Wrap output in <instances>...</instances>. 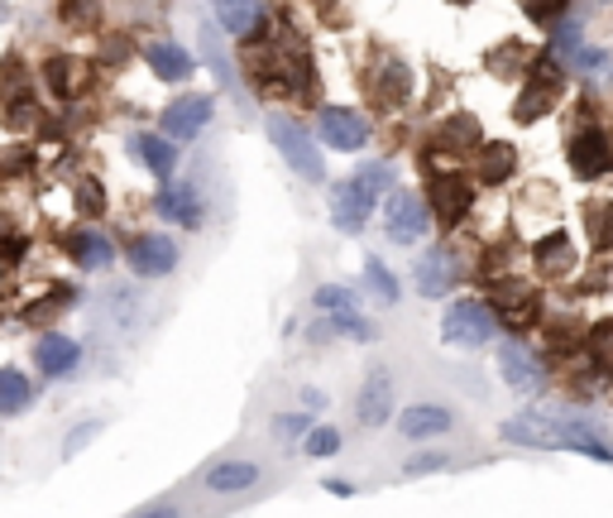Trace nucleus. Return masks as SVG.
I'll return each instance as SVG.
<instances>
[{"instance_id": "obj_16", "label": "nucleus", "mask_w": 613, "mask_h": 518, "mask_svg": "<svg viewBox=\"0 0 613 518\" xmlns=\"http://www.w3.org/2000/svg\"><path fill=\"white\" fill-rule=\"evenodd\" d=\"M355 413H359V423L365 427H383V418L393 413V380H389V370H369L365 375V389H359V399H355Z\"/></svg>"}, {"instance_id": "obj_28", "label": "nucleus", "mask_w": 613, "mask_h": 518, "mask_svg": "<svg viewBox=\"0 0 613 518\" xmlns=\"http://www.w3.org/2000/svg\"><path fill=\"white\" fill-rule=\"evenodd\" d=\"M201 53H207V63L216 68V82H221V87H235L240 72H235V63L225 58V48H221V24H207V29H201Z\"/></svg>"}, {"instance_id": "obj_47", "label": "nucleus", "mask_w": 613, "mask_h": 518, "mask_svg": "<svg viewBox=\"0 0 613 518\" xmlns=\"http://www.w3.org/2000/svg\"><path fill=\"white\" fill-rule=\"evenodd\" d=\"M327 490H331V495H341V499H351V495H355L351 480H327Z\"/></svg>"}, {"instance_id": "obj_18", "label": "nucleus", "mask_w": 613, "mask_h": 518, "mask_svg": "<svg viewBox=\"0 0 613 518\" xmlns=\"http://www.w3.org/2000/svg\"><path fill=\"white\" fill-rule=\"evenodd\" d=\"M34 360H39V370L44 375H68V370H77V360H82V346L72 341V336L63 332H44L39 341H34Z\"/></svg>"}, {"instance_id": "obj_12", "label": "nucleus", "mask_w": 613, "mask_h": 518, "mask_svg": "<svg viewBox=\"0 0 613 518\" xmlns=\"http://www.w3.org/2000/svg\"><path fill=\"white\" fill-rule=\"evenodd\" d=\"M461 255H455L451 245H437L427 250L422 260H417V288H422V298H446L455 284H461Z\"/></svg>"}, {"instance_id": "obj_42", "label": "nucleus", "mask_w": 613, "mask_h": 518, "mask_svg": "<svg viewBox=\"0 0 613 518\" xmlns=\"http://www.w3.org/2000/svg\"><path fill=\"white\" fill-rule=\"evenodd\" d=\"M590 356H594L604 370H613V322H604V327L590 332Z\"/></svg>"}, {"instance_id": "obj_2", "label": "nucleus", "mask_w": 613, "mask_h": 518, "mask_svg": "<svg viewBox=\"0 0 613 518\" xmlns=\"http://www.w3.org/2000/svg\"><path fill=\"white\" fill-rule=\"evenodd\" d=\"M561 87H566V68H561V58L556 53L532 58V63H527V87L518 96V120H523V125L542 120L551 106L561 101Z\"/></svg>"}, {"instance_id": "obj_5", "label": "nucleus", "mask_w": 613, "mask_h": 518, "mask_svg": "<svg viewBox=\"0 0 613 518\" xmlns=\"http://www.w3.org/2000/svg\"><path fill=\"white\" fill-rule=\"evenodd\" d=\"M489 303H494L499 322L508 332H527V327H537V317H542V298H537V288H527L518 279H499L494 288H489Z\"/></svg>"}, {"instance_id": "obj_50", "label": "nucleus", "mask_w": 613, "mask_h": 518, "mask_svg": "<svg viewBox=\"0 0 613 518\" xmlns=\"http://www.w3.org/2000/svg\"><path fill=\"white\" fill-rule=\"evenodd\" d=\"M455 5H465V0H455Z\"/></svg>"}, {"instance_id": "obj_49", "label": "nucleus", "mask_w": 613, "mask_h": 518, "mask_svg": "<svg viewBox=\"0 0 613 518\" xmlns=\"http://www.w3.org/2000/svg\"><path fill=\"white\" fill-rule=\"evenodd\" d=\"M0 240H10V221H5V216H0Z\"/></svg>"}, {"instance_id": "obj_36", "label": "nucleus", "mask_w": 613, "mask_h": 518, "mask_svg": "<svg viewBox=\"0 0 613 518\" xmlns=\"http://www.w3.org/2000/svg\"><path fill=\"white\" fill-rule=\"evenodd\" d=\"M590 240L599 250L613 245V202H594L590 207Z\"/></svg>"}, {"instance_id": "obj_37", "label": "nucleus", "mask_w": 613, "mask_h": 518, "mask_svg": "<svg viewBox=\"0 0 613 518\" xmlns=\"http://www.w3.org/2000/svg\"><path fill=\"white\" fill-rule=\"evenodd\" d=\"M311 303H317L321 312H351L355 308V293H351V288H341V284H321Z\"/></svg>"}, {"instance_id": "obj_17", "label": "nucleus", "mask_w": 613, "mask_h": 518, "mask_svg": "<svg viewBox=\"0 0 613 518\" xmlns=\"http://www.w3.org/2000/svg\"><path fill=\"white\" fill-rule=\"evenodd\" d=\"M154 212L163 216V221H177L187 226V231H197L201 226V197L192 183H163V192L154 197Z\"/></svg>"}, {"instance_id": "obj_29", "label": "nucleus", "mask_w": 613, "mask_h": 518, "mask_svg": "<svg viewBox=\"0 0 613 518\" xmlns=\"http://www.w3.org/2000/svg\"><path fill=\"white\" fill-rule=\"evenodd\" d=\"M34 399V384L20 370H0V413H24Z\"/></svg>"}, {"instance_id": "obj_10", "label": "nucleus", "mask_w": 613, "mask_h": 518, "mask_svg": "<svg viewBox=\"0 0 613 518\" xmlns=\"http://www.w3.org/2000/svg\"><path fill=\"white\" fill-rule=\"evenodd\" d=\"M499 375H503V384H508V389H518V394H542V389H547L542 360L527 351L523 341H503V346H499Z\"/></svg>"}, {"instance_id": "obj_33", "label": "nucleus", "mask_w": 613, "mask_h": 518, "mask_svg": "<svg viewBox=\"0 0 613 518\" xmlns=\"http://www.w3.org/2000/svg\"><path fill=\"white\" fill-rule=\"evenodd\" d=\"M63 20L72 29H96L101 24V0H63Z\"/></svg>"}, {"instance_id": "obj_11", "label": "nucleus", "mask_w": 613, "mask_h": 518, "mask_svg": "<svg viewBox=\"0 0 613 518\" xmlns=\"http://www.w3.org/2000/svg\"><path fill=\"white\" fill-rule=\"evenodd\" d=\"M211 10H216V24L225 34H235V39L259 44L269 34V10L259 0H211Z\"/></svg>"}, {"instance_id": "obj_13", "label": "nucleus", "mask_w": 613, "mask_h": 518, "mask_svg": "<svg viewBox=\"0 0 613 518\" xmlns=\"http://www.w3.org/2000/svg\"><path fill=\"white\" fill-rule=\"evenodd\" d=\"M125 260L139 279H163V274L177 269V245L168 236H139V240H130Z\"/></svg>"}, {"instance_id": "obj_22", "label": "nucleus", "mask_w": 613, "mask_h": 518, "mask_svg": "<svg viewBox=\"0 0 613 518\" xmlns=\"http://www.w3.org/2000/svg\"><path fill=\"white\" fill-rule=\"evenodd\" d=\"M249 485H259V466L255 461H221L207 471L211 495H245Z\"/></svg>"}, {"instance_id": "obj_44", "label": "nucleus", "mask_w": 613, "mask_h": 518, "mask_svg": "<svg viewBox=\"0 0 613 518\" xmlns=\"http://www.w3.org/2000/svg\"><path fill=\"white\" fill-rule=\"evenodd\" d=\"M29 164H34L29 149H5V154H0V173H10V178H15V173H29Z\"/></svg>"}, {"instance_id": "obj_34", "label": "nucleus", "mask_w": 613, "mask_h": 518, "mask_svg": "<svg viewBox=\"0 0 613 518\" xmlns=\"http://www.w3.org/2000/svg\"><path fill=\"white\" fill-rule=\"evenodd\" d=\"M68 303H72V288H53V298H48V303H29V308H24V322H29V327H39V322H53Z\"/></svg>"}, {"instance_id": "obj_23", "label": "nucleus", "mask_w": 613, "mask_h": 518, "mask_svg": "<svg viewBox=\"0 0 613 518\" xmlns=\"http://www.w3.org/2000/svg\"><path fill=\"white\" fill-rule=\"evenodd\" d=\"M407 87H413V72H407V63H399V58H383L379 72H375V96H379V106L399 111V106L407 101Z\"/></svg>"}, {"instance_id": "obj_4", "label": "nucleus", "mask_w": 613, "mask_h": 518, "mask_svg": "<svg viewBox=\"0 0 613 518\" xmlns=\"http://www.w3.org/2000/svg\"><path fill=\"white\" fill-rule=\"evenodd\" d=\"M383 231H389L393 245H417L431 231V202H422L417 192H389Z\"/></svg>"}, {"instance_id": "obj_25", "label": "nucleus", "mask_w": 613, "mask_h": 518, "mask_svg": "<svg viewBox=\"0 0 613 518\" xmlns=\"http://www.w3.org/2000/svg\"><path fill=\"white\" fill-rule=\"evenodd\" d=\"M130 149L139 154V164L149 168L154 178H173V168H177V149L168 144L163 135H135L130 140Z\"/></svg>"}, {"instance_id": "obj_6", "label": "nucleus", "mask_w": 613, "mask_h": 518, "mask_svg": "<svg viewBox=\"0 0 613 518\" xmlns=\"http://www.w3.org/2000/svg\"><path fill=\"white\" fill-rule=\"evenodd\" d=\"M427 202H431V216H437L446 231H455V226L470 216L475 207V183L470 178H461V173H437L431 178V188H427Z\"/></svg>"}, {"instance_id": "obj_14", "label": "nucleus", "mask_w": 613, "mask_h": 518, "mask_svg": "<svg viewBox=\"0 0 613 518\" xmlns=\"http://www.w3.org/2000/svg\"><path fill=\"white\" fill-rule=\"evenodd\" d=\"M207 120H211V96H177L173 106H163V135L168 140H192V135H201L207 130Z\"/></svg>"}, {"instance_id": "obj_3", "label": "nucleus", "mask_w": 613, "mask_h": 518, "mask_svg": "<svg viewBox=\"0 0 613 518\" xmlns=\"http://www.w3.org/2000/svg\"><path fill=\"white\" fill-rule=\"evenodd\" d=\"M269 140H273V149L283 154V164L293 168L297 178H307V183H321V178H327L321 149L307 140V130L297 125V120H287V116H269Z\"/></svg>"}, {"instance_id": "obj_21", "label": "nucleus", "mask_w": 613, "mask_h": 518, "mask_svg": "<svg viewBox=\"0 0 613 518\" xmlns=\"http://www.w3.org/2000/svg\"><path fill=\"white\" fill-rule=\"evenodd\" d=\"M144 63L154 68V77H159V82H183L187 72H192L187 48H177V44H168V39L144 44Z\"/></svg>"}, {"instance_id": "obj_31", "label": "nucleus", "mask_w": 613, "mask_h": 518, "mask_svg": "<svg viewBox=\"0 0 613 518\" xmlns=\"http://www.w3.org/2000/svg\"><path fill=\"white\" fill-rule=\"evenodd\" d=\"M365 284H369V293H375L383 308L399 303V279H393V274L383 269V260H375V255L365 260Z\"/></svg>"}, {"instance_id": "obj_1", "label": "nucleus", "mask_w": 613, "mask_h": 518, "mask_svg": "<svg viewBox=\"0 0 613 518\" xmlns=\"http://www.w3.org/2000/svg\"><path fill=\"white\" fill-rule=\"evenodd\" d=\"M494 332H499V312H494V303H479V298H455L446 308V317H441V336L451 346H465V351L489 346Z\"/></svg>"}, {"instance_id": "obj_40", "label": "nucleus", "mask_w": 613, "mask_h": 518, "mask_svg": "<svg viewBox=\"0 0 613 518\" xmlns=\"http://www.w3.org/2000/svg\"><path fill=\"white\" fill-rule=\"evenodd\" d=\"M566 5H571V0H523L527 20H537V24H556V20H566Z\"/></svg>"}, {"instance_id": "obj_8", "label": "nucleus", "mask_w": 613, "mask_h": 518, "mask_svg": "<svg viewBox=\"0 0 613 518\" xmlns=\"http://www.w3.org/2000/svg\"><path fill=\"white\" fill-rule=\"evenodd\" d=\"M375 192H369L359 178H345V183H335L331 188V221H335V231H345V236H359L365 231V221H369V212H375Z\"/></svg>"}, {"instance_id": "obj_35", "label": "nucleus", "mask_w": 613, "mask_h": 518, "mask_svg": "<svg viewBox=\"0 0 613 518\" xmlns=\"http://www.w3.org/2000/svg\"><path fill=\"white\" fill-rule=\"evenodd\" d=\"M331 332H341V336H355V341H375V322H365L359 312H331Z\"/></svg>"}, {"instance_id": "obj_38", "label": "nucleus", "mask_w": 613, "mask_h": 518, "mask_svg": "<svg viewBox=\"0 0 613 518\" xmlns=\"http://www.w3.org/2000/svg\"><path fill=\"white\" fill-rule=\"evenodd\" d=\"M303 451L307 456H335V451H341V432H335V427H311L303 437Z\"/></svg>"}, {"instance_id": "obj_19", "label": "nucleus", "mask_w": 613, "mask_h": 518, "mask_svg": "<svg viewBox=\"0 0 613 518\" xmlns=\"http://www.w3.org/2000/svg\"><path fill=\"white\" fill-rule=\"evenodd\" d=\"M503 442H518V447H561V423L547 413H523L513 423H503Z\"/></svg>"}, {"instance_id": "obj_30", "label": "nucleus", "mask_w": 613, "mask_h": 518, "mask_svg": "<svg viewBox=\"0 0 613 518\" xmlns=\"http://www.w3.org/2000/svg\"><path fill=\"white\" fill-rule=\"evenodd\" d=\"M537 264H542V274H566L571 269V240L566 236H547L542 245H537Z\"/></svg>"}, {"instance_id": "obj_15", "label": "nucleus", "mask_w": 613, "mask_h": 518, "mask_svg": "<svg viewBox=\"0 0 613 518\" xmlns=\"http://www.w3.org/2000/svg\"><path fill=\"white\" fill-rule=\"evenodd\" d=\"M44 82L53 87L58 101H77V96L91 87V63H82V58H72V53H53L44 63Z\"/></svg>"}, {"instance_id": "obj_43", "label": "nucleus", "mask_w": 613, "mask_h": 518, "mask_svg": "<svg viewBox=\"0 0 613 518\" xmlns=\"http://www.w3.org/2000/svg\"><path fill=\"white\" fill-rule=\"evenodd\" d=\"M451 466V456H441V451H431V456H413V461L403 466L407 475H431V471H446Z\"/></svg>"}, {"instance_id": "obj_48", "label": "nucleus", "mask_w": 613, "mask_h": 518, "mask_svg": "<svg viewBox=\"0 0 613 518\" xmlns=\"http://www.w3.org/2000/svg\"><path fill=\"white\" fill-rule=\"evenodd\" d=\"M303 403H307V408H327V394H317V389H303Z\"/></svg>"}, {"instance_id": "obj_7", "label": "nucleus", "mask_w": 613, "mask_h": 518, "mask_svg": "<svg viewBox=\"0 0 613 518\" xmlns=\"http://www.w3.org/2000/svg\"><path fill=\"white\" fill-rule=\"evenodd\" d=\"M566 159H571V168L585 178V183H594V178H604L613 168V144H609V135L599 125H580L571 135V144H566Z\"/></svg>"}, {"instance_id": "obj_27", "label": "nucleus", "mask_w": 613, "mask_h": 518, "mask_svg": "<svg viewBox=\"0 0 613 518\" xmlns=\"http://www.w3.org/2000/svg\"><path fill=\"white\" fill-rule=\"evenodd\" d=\"M68 255L77 260L82 269H106L115 250H111V240H106V236H96V231H77V236L68 240Z\"/></svg>"}, {"instance_id": "obj_32", "label": "nucleus", "mask_w": 613, "mask_h": 518, "mask_svg": "<svg viewBox=\"0 0 613 518\" xmlns=\"http://www.w3.org/2000/svg\"><path fill=\"white\" fill-rule=\"evenodd\" d=\"M72 202H77L82 216H101L106 212V192H101L96 178H77V183H72Z\"/></svg>"}, {"instance_id": "obj_26", "label": "nucleus", "mask_w": 613, "mask_h": 518, "mask_svg": "<svg viewBox=\"0 0 613 518\" xmlns=\"http://www.w3.org/2000/svg\"><path fill=\"white\" fill-rule=\"evenodd\" d=\"M437 144L441 149H451V154H465V149H479L485 144V135H479V120L475 116H451V120H441V130H437Z\"/></svg>"}, {"instance_id": "obj_46", "label": "nucleus", "mask_w": 613, "mask_h": 518, "mask_svg": "<svg viewBox=\"0 0 613 518\" xmlns=\"http://www.w3.org/2000/svg\"><path fill=\"white\" fill-rule=\"evenodd\" d=\"M279 432H283V437H297V432H303V437H307V413H297V418H283V423H279Z\"/></svg>"}, {"instance_id": "obj_45", "label": "nucleus", "mask_w": 613, "mask_h": 518, "mask_svg": "<svg viewBox=\"0 0 613 518\" xmlns=\"http://www.w3.org/2000/svg\"><path fill=\"white\" fill-rule=\"evenodd\" d=\"M96 432H101V423H87V427H72L68 432V442H63V456H77L82 447H87V442L96 437Z\"/></svg>"}, {"instance_id": "obj_39", "label": "nucleus", "mask_w": 613, "mask_h": 518, "mask_svg": "<svg viewBox=\"0 0 613 518\" xmlns=\"http://www.w3.org/2000/svg\"><path fill=\"white\" fill-rule=\"evenodd\" d=\"M355 178H359V183H365L369 192H375V197H383V192L393 188V164H383V159H379V164H365Z\"/></svg>"}, {"instance_id": "obj_20", "label": "nucleus", "mask_w": 613, "mask_h": 518, "mask_svg": "<svg viewBox=\"0 0 613 518\" xmlns=\"http://www.w3.org/2000/svg\"><path fill=\"white\" fill-rule=\"evenodd\" d=\"M399 427H403V437L422 442V437H441V432H451V427H455V418H451V408L417 403V408H407V413L399 418Z\"/></svg>"}, {"instance_id": "obj_9", "label": "nucleus", "mask_w": 613, "mask_h": 518, "mask_svg": "<svg viewBox=\"0 0 613 518\" xmlns=\"http://www.w3.org/2000/svg\"><path fill=\"white\" fill-rule=\"evenodd\" d=\"M317 130H321V140H327L331 149H341V154H355V149H365L369 144V120L359 111H351V106H321Z\"/></svg>"}, {"instance_id": "obj_24", "label": "nucleus", "mask_w": 613, "mask_h": 518, "mask_svg": "<svg viewBox=\"0 0 613 518\" xmlns=\"http://www.w3.org/2000/svg\"><path fill=\"white\" fill-rule=\"evenodd\" d=\"M479 183H489V188H499V183H508L513 178V168H518V149L513 144H479Z\"/></svg>"}, {"instance_id": "obj_41", "label": "nucleus", "mask_w": 613, "mask_h": 518, "mask_svg": "<svg viewBox=\"0 0 613 518\" xmlns=\"http://www.w3.org/2000/svg\"><path fill=\"white\" fill-rule=\"evenodd\" d=\"M34 116H39V111H34L29 92H15V96H10V101H5V125H10V130H24Z\"/></svg>"}]
</instances>
